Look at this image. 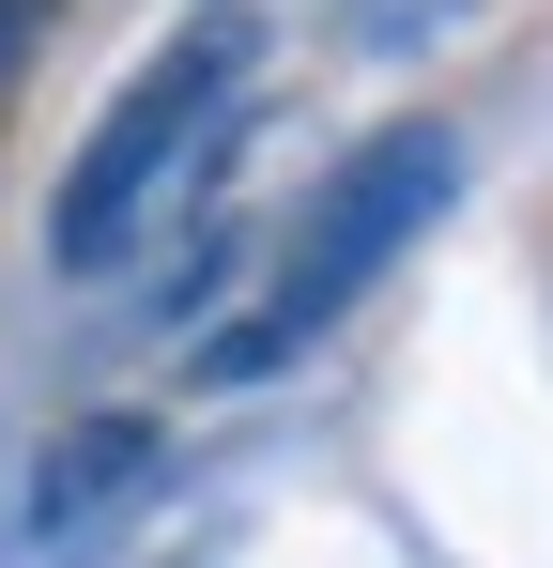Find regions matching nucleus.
Here are the masks:
<instances>
[{
	"instance_id": "2",
	"label": "nucleus",
	"mask_w": 553,
	"mask_h": 568,
	"mask_svg": "<svg viewBox=\"0 0 553 568\" xmlns=\"http://www.w3.org/2000/svg\"><path fill=\"white\" fill-rule=\"evenodd\" d=\"M247 78H262V16H200V31H170V47L108 93V123L78 139V170H62V200H47V262H62V277H108V262L139 246V215L200 170V139L231 123Z\"/></svg>"
},
{
	"instance_id": "4",
	"label": "nucleus",
	"mask_w": 553,
	"mask_h": 568,
	"mask_svg": "<svg viewBox=\"0 0 553 568\" xmlns=\"http://www.w3.org/2000/svg\"><path fill=\"white\" fill-rule=\"evenodd\" d=\"M31 47H47V0H0V108H16V78H31Z\"/></svg>"
},
{
	"instance_id": "1",
	"label": "nucleus",
	"mask_w": 553,
	"mask_h": 568,
	"mask_svg": "<svg viewBox=\"0 0 553 568\" xmlns=\"http://www.w3.org/2000/svg\"><path fill=\"white\" fill-rule=\"evenodd\" d=\"M446 200H461V139H446V123H384L369 154H339V170L308 185V215L276 231L262 307L215 323V338L184 354V384H262V369H292L308 338H339L354 292L384 277V262H415V231H431Z\"/></svg>"
},
{
	"instance_id": "3",
	"label": "nucleus",
	"mask_w": 553,
	"mask_h": 568,
	"mask_svg": "<svg viewBox=\"0 0 553 568\" xmlns=\"http://www.w3.org/2000/svg\"><path fill=\"white\" fill-rule=\"evenodd\" d=\"M154 476H170V415H78V430L31 446L16 523H31V538H92V523H123Z\"/></svg>"
}]
</instances>
